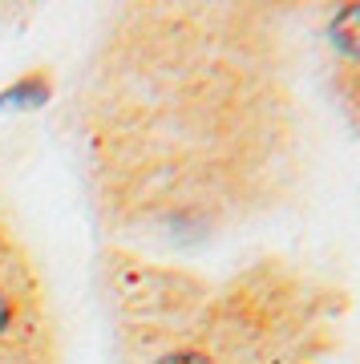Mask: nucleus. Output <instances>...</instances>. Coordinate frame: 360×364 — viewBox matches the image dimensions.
Returning a JSON list of instances; mask_svg holds the SVG:
<instances>
[{
	"instance_id": "2",
	"label": "nucleus",
	"mask_w": 360,
	"mask_h": 364,
	"mask_svg": "<svg viewBox=\"0 0 360 364\" xmlns=\"http://www.w3.org/2000/svg\"><path fill=\"white\" fill-rule=\"evenodd\" d=\"M158 364H211L206 356H198V352H174V356H166V360Z\"/></svg>"
},
{
	"instance_id": "3",
	"label": "nucleus",
	"mask_w": 360,
	"mask_h": 364,
	"mask_svg": "<svg viewBox=\"0 0 360 364\" xmlns=\"http://www.w3.org/2000/svg\"><path fill=\"white\" fill-rule=\"evenodd\" d=\"M9 324V296H4V291H0V328Z\"/></svg>"
},
{
	"instance_id": "1",
	"label": "nucleus",
	"mask_w": 360,
	"mask_h": 364,
	"mask_svg": "<svg viewBox=\"0 0 360 364\" xmlns=\"http://www.w3.org/2000/svg\"><path fill=\"white\" fill-rule=\"evenodd\" d=\"M332 37H336L340 49H348L352 57H360V4H356V9H344V13L336 16Z\"/></svg>"
}]
</instances>
